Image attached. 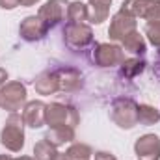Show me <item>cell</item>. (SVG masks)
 Returning a JSON list of instances; mask_svg holds the SVG:
<instances>
[{
	"mask_svg": "<svg viewBox=\"0 0 160 160\" xmlns=\"http://www.w3.org/2000/svg\"><path fill=\"white\" fill-rule=\"evenodd\" d=\"M24 127L22 114L11 112L0 130V143L11 153H21L24 147Z\"/></svg>",
	"mask_w": 160,
	"mask_h": 160,
	"instance_id": "obj_1",
	"label": "cell"
},
{
	"mask_svg": "<svg viewBox=\"0 0 160 160\" xmlns=\"http://www.w3.org/2000/svg\"><path fill=\"white\" fill-rule=\"evenodd\" d=\"M80 123V114L78 110L71 104H63V102H48L45 108V125H48V128L52 127H77Z\"/></svg>",
	"mask_w": 160,
	"mask_h": 160,
	"instance_id": "obj_2",
	"label": "cell"
},
{
	"mask_svg": "<svg viewBox=\"0 0 160 160\" xmlns=\"http://www.w3.org/2000/svg\"><path fill=\"white\" fill-rule=\"evenodd\" d=\"M110 119L119 128L130 130L138 125V104L130 97H118L110 106Z\"/></svg>",
	"mask_w": 160,
	"mask_h": 160,
	"instance_id": "obj_3",
	"label": "cell"
},
{
	"mask_svg": "<svg viewBox=\"0 0 160 160\" xmlns=\"http://www.w3.org/2000/svg\"><path fill=\"white\" fill-rule=\"evenodd\" d=\"M26 97H28V91H26V86L21 80L6 82L0 88V108L8 110L9 114L11 112H19L28 102Z\"/></svg>",
	"mask_w": 160,
	"mask_h": 160,
	"instance_id": "obj_4",
	"label": "cell"
},
{
	"mask_svg": "<svg viewBox=\"0 0 160 160\" xmlns=\"http://www.w3.org/2000/svg\"><path fill=\"white\" fill-rule=\"evenodd\" d=\"M91 60L97 67H116L125 62V50L116 43H95L91 50Z\"/></svg>",
	"mask_w": 160,
	"mask_h": 160,
	"instance_id": "obj_5",
	"label": "cell"
},
{
	"mask_svg": "<svg viewBox=\"0 0 160 160\" xmlns=\"http://www.w3.org/2000/svg\"><path fill=\"white\" fill-rule=\"evenodd\" d=\"M63 41L73 50H84L93 43V30L86 22H67L63 26Z\"/></svg>",
	"mask_w": 160,
	"mask_h": 160,
	"instance_id": "obj_6",
	"label": "cell"
},
{
	"mask_svg": "<svg viewBox=\"0 0 160 160\" xmlns=\"http://www.w3.org/2000/svg\"><path fill=\"white\" fill-rule=\"evenodd\" d=\"M121 9L147 22L160 21V0H125Z\"/></svg>",
	"mask_w": 160,
	"mask_h": 160,
	"instance_id": "obj_7",
	"label": "cell"
},
{
	"mask_svg": "<svg viewBox=\"0 0 160 160\" xmlns=\"http://www.w3.org/2000/svg\"><path fill=\"white\" fill-rule=\"evenodd\" d=\"M134 30H138V19L127 11L119 9L118 13L112 15L110 19V26H108V36L112 41H123L128 34H132Z\"/></svg>",
	"mask_w": 160,
	"mask_h": 160,
	"instance_id": "obj_8",
	"label": "cell"
},
{
	"mask_svg": "<svg viewBox=\"0 0 160 160\" xmlns=\"http://www.w3.org/2000/svg\"><path fill=\"white\" fill-rule=\"evenodd\" d=\"M48 26L47 22L41 19L39 15H28L21 21L19 24V36L28 43H36V41H41L47 34H48Z\"/></svg>",
	"mask_w": 160,
	"mask_h": 160,
	"instance_id": "obj_9",
	"label": "cell"
},
{
	"mask_svg": "<svg viewBox=\"0 0 160 160\" xmlns=\"http://www.w3.org/2000/svg\"><path fill=\"white\" fill-rule=\"evenodd\" d=\"M67 6H69V0H47L39 8L38 15L47 22L48 28H54L62 21H65V17H67Z\"/></svg>",
	"mask_w": 160,
	"mask_h": 160,
	"instance_id": "obj_10",
	"label": "cell"
},
{
	"mask_svg": "<svg viewBox=\"0 0 160 160\" xmlns=\"http://www.w3.org/2000/svg\"><path fill=\"white\" fill-rule=\"evenodd\" d=\"M138 160H160V138L157 134H143L134 142Z\"/></svg>",
	"mask_w": 160,
	"mask_h": 160,
	"instance_id": "obj_11",
	"label": "cell"
},
{
	"mask_svg": "<svg viewBox=\"0 0 160 160\" xmlns=\"http://www.w3.org/2000/svg\"><path fill=\"white\" fill-rule=\"evenodd\" d=\"M45 108L47 104L43 101H28L22 108L24 125L30 128H41L45 125Z\"/></svg>",
	"mask_w": 160,
	"mask_h": 160,
	"instance_id": "obj_12",
	"label": "cell"
},
{
	"mask_svg": "<svg viewBox=\"0 0 160 160\" xmlns=\"http://www.w3.org/2000/svg\"><path fill=\"white\" fill-rule=\"evenodd\" d=\"M54 73H56V78H58L60 91L71 93V91H77L82 86V75H80L78 69H75V67H60Z\"/></svg>",
	"mask_w": 160,
	"mask_h": 160,
	"instance_id": "obj_13",
	"label": "cell"
},
{
	"mask_svg": "<svg viewBox=\"0 0 160 160\" xmlns=\"http://www.w3.org/2000/svg\"><path fill=\"white\" fill-rule=\"evenodd\" d=\"M112 0H88V21L91 24H102L110 15Z\"/></svg>",
	"mask_w": 160,
	"mask_h": 160,
	"instance_id": "obj_14",
	"label": "cell"
},
{
	"mask_svg": "<svg viewBox=\"0 0 160 160\" xmlns=\"http://www.w3.org/2000/svg\"><path fill=\"white\" fill-rule=\"evenodd\" d=\"M34 88L39 95H54L56 91H60L58 86V78L54 71H43L39 73L36 80H34Z\"/></svg>",
	"mask_w": 160,
	"mask_h": 160,
	"instance_id": "obj_15",
	"label": "cell"
},
{
	"mask_svg": "<svg viewBox=\"0 0 160 160\" xmlns=\"http://www.w3.org/2000/svg\"><path fill=\"white\" fill-rule=\"evenodd\" d=\"M45 140L50 142L54 147H62L65 143H73L75 142V128L73 127H52L47 130Z\"/></svg>",
	"mask_w": 160,
	"mask_h": 160,
	"instance_id": "obj_16",
	"label": "cell"
},
{
	"mask_svg": "<svg viewBox=\"0 0 160 160\" xmlns=\"http://www.w3.org/2000/svg\"><path fill=\"white\" fill-rule=\"evenodd\" d=\"M121 48L125 52L134 54V56H143L147 52V43H145V38L138 30H134L132 34H128L125 39L121 41Z\"/></svg>",
	"mask_w": 160,
	"mask_h": 160,
	"instance_id": "obj_17",
	"label": "cell"
},
{
	"mask_svg": "<svg viewBox=\"0 0 160 160\" xmlns=\"http://www.w3.org/2000/svg\"><path fill=\"white\" fill-rule=\"evenodd\" d=\"M145 60H142L140 56L134 58H125V62L121 63V77L125 78H134L138 75H142L145 71Z\"/></svg>",
	"mask_w": 160,
	"mask_h": 160,
	"instance_id": "obj_18",
	"label": "cell"
},
{
	"mask_svg": "<svg viewBox=\"0 0 160 160\" xmlns=\"http://www.w3.org/2000/svg\"><path fill=\"white\" fill-rule=\"evenodd\" d=\"M160 121V110L151 104H138V123L143 127H151Z\"/></svg>",
	"mask_w": 160,
	"mask_h": 160,
	"instance_id": "obj_19",
	"label": "cell"
},
{
	"mask_svg": "<svg viewBox=\"0 0 160 160\" xmlns=\"http://www.w3.org/2000/svg\"><path fill=\"white\" fill-rule=\"evenodd\" d=\"M88 6L80 0H75V2H69L67 6V22H86L88 21Z\"/></svg>",
	"mask_w": 160,
	"mask_h": 160,
	"instance_id": "obj_20",
	"label": "cell"
},
{
	"mask_svg": "<svg viewBox=\"0 0 160 160\" xmlns=\"http://www.w3.org/2000/svg\"><path fill=\"white\" fill-rule=\"evenodd\" d=\"M65 155L69 157V160H89L93 157V149L88 143L82 142H73L69 145V149L65 151Z\"/></svg>",
	"mask_w": 160,
	"mask_h": 160,
	"instance_id": "obj_21",
	"label": "cell"
},
{
	"mask_svg": "<svg viewBox=\"0 0 160 160\" xmlns=\"http://www.w3.org/2000/svg\"><path fill=\"white\" fill-rule=\"evenodd\" d=\"M58 147H54L50 142H47L45 138L39 140L36 145H34V158L36 160H52L58 155Z\"/></svg>",
	"mask_w": 160,
	"mask_h": 160,
	"instance_id": "obj_22",
	"label": "cell"
},
{
	"mask_svg": "<svg viewBox=\"0 0 160 160\" xmlns=\"http://www.w3.org/2000/svg\"><path fill=\"white\" fill-rule=\"evenodd\" d=\"M143 34H145L147 41H149L155 48H160V21L147 22L145 28H143Z\"/></svg>",
	"mask_w": 160,
	"mask_h": 160,
	"instance_id": "obj_23",
	"label": "cell"
},
{
	"mask_svg": "<svg viewBox=\"0 0 160 160\" xmlns=\"http://www.w3.org/2000/svg\"><path fill=\"white\" fill-rule=\"evenodd\" d=\"M93 160H118V158H116V155H112L108 151H97V153H93Z\"/></svg>",
	"mask_w": 160,
	"mask_h": 160,
	"instance_id": "obj_24",
	"label": "cell"
},
{
	"mask_svg": "<svg viewBox=\"0 0 160 160\" xmlns=\"http://www.w3.org/2000/svg\"><path fill=\"white\" fill-rule=\"evenodd\" d=\"M0 8L11 11V9H15V8H19V0H0Z\"/></svg>",
	"mask_w": 160,
	"mask_h": 160,
	"instance_id": "obj_25",
	"label": "cell"
},
{
	"mask_svg": "<svg viewBox=\"0 0 160 160\" xmlns=\"http://www.w3.org/2000/svg\"><path fill=\"white\" fill-rule=\"evenodd\" d=\"M41 0H19V6H22V8H30V6H36V4H39Z\"/></svg>",
	"mask_w": 160,
	"mask_h": 160,
	"instance_id": "obj_26",
	"label": "cell"
},
{
	"mask_svg": "<svg viewBox=\"0 0 160 160\" xmlns=\"http://www.w3.org/2000/svg\"><path fill=\"white\" fill-rule=\"evenodd\" d=\"M8 78H9V75H8V71L0 67V88H2V86H4V84L8 82Z\"/></svg>",
	"mask_w": 160,
	"mask_h": 160,
	"instance_id": "obj_27",
	"label": "cell"
},
{
	"mask_svg": "<svg viewBox=\"0 0 160 160\" xmlns=\"http://www.w3.org/2000/svg\"><path fill=\"white\" fill-rule=\"evenodd\" d=\"M52 160H69V157H67L65 153H58V155H56Z\"/></svg>",
	"mask_w": 160,
	"mask_h": 160,
	"instance_id": "obj_28",
	"label": "cell"
},
{
	"mask_svg": "<svg viewBox=\"0 0 160 160\" xmlns=\"http://www.w3.org/2000/svg\"><path fill=\"white\" fill-rule=\"evenodd\" d=\"M13 160H36L34 157H19V158H13Z\"/></svg>",
	"mask_w": 160,
	"mask_h": 160,
	"instance_id": "obj_29",
	"label": "cell"
},
{
	"mask_svg": "<svg viewBox=\"0 0 160 160\" xmlns=\"http://www.w3.org/2000/svg\"><path fill=\"white\" fill-rule=\"evenodd\" d=\"M0 160H13L9 155H0Z\"/></svg>",
	"mask_w": 160,
	"mask_h": 160,
	"instance_id": "obj_30",
	"label": "cell"
}]
</instances>
